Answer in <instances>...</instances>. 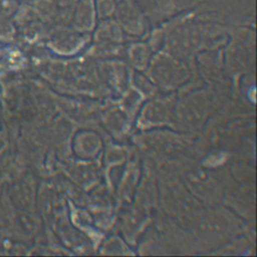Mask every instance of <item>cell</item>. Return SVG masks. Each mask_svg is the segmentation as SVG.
Segmentation results:
<instances>
[{"label": "cell", "mask_w": 257, "mask_h": 257, "mask_svg": "<svg viewBox=\"0 0 257 257\" xmlns=\"http://www.w3.org/2000/svg\"><path fill=\"white\" fill-rule=\"evenodd\" d=\"M94 5L92 0H80L74 18V25L78 29H88L93 25Z\"/></svg>", "instance_id": "6da1fadb"}, {"label": "cell", "mask_w": 257, "mask_h": 257, "mask_svg": "<svg viewBox=\"0 0 257 257\" xmlns=\"http://www.w3.org/2000/svg\"><path fill=\"white\" fill-rule=\"evenodd\" d=\"M15 7L13 0H0V15L9 14Z\"/></svg>", "instance_id": "7a4b0ae2"}, {"label": "cell", "mask_w": 257, "mask_h": 257, "mask_svg": "<svg viewBox=\"0 0 257 257\" xmlns=\"http://www.w3.org/2000/svg\"><path fill=\"white\" fill-rule=\"evenodd\" d=\"M96 6L104 14H107L111 11L112 0H96Z\"/></svg>", "instance_id": "3957f363"}]
</instances>
